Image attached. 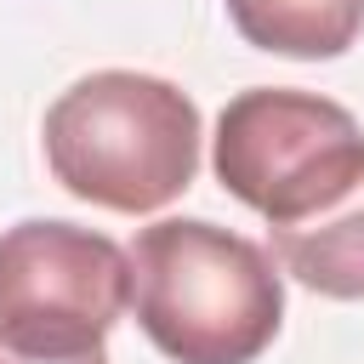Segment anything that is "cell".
<instances>
[{
	"label": "cell",
	"mask_w": 364,
	"mask_h": 364,
	"mask_svg": "<svg viewBox=\"0 0 364 364\" xmlns=\"http://www.w3.org/2000/svg\"><path fill=\"white\" fill-rule=\"evenodd\" d=\"M131 307L176 364H250L284 324V284L262 245L199 216H165L131 239Z\"/></svg>",
	"instance_id": "1"
},
{
	"label": "cell",
	"mask_w": 364,
	"mask_h": 364,
	"mask_svg": "<svg viewBox=\"0 0 364 364\" xmlns=\"http://www.w3.org/2000/svg\"><path fill=\"white\" fill-rule=\"evenodd\" d=\"M46 165L102 210H159L199 171V108L159 74H85L46 108Z\"/></svg>",
	"instance_id": "2"
},
{
	"label": "cell",
	"mask_w": 364,
	"mask_h": 364,
	"mask_svg": "<svg viewBox=\"0 0 364 364\" xmlns=\"http://www.w3.org/2000/svg\"><path fill=\"white\" fill-rule=\"evenodd\" d=\"M216 176L267 228H296L364 182V131L330 97L256 85L216 119Z\"/></svg>",
	"instance_id": "3"
},
{
	"label": "cell",
	"mask_w": 364,
	"mask_h": 364,
	"mask_svg": "<svg viewBox=\"0 0 364 364\" xmlns=\"http://www.w3.org/2000/svg\"><path fill=\"white\" fill-rule=\"evenodd\" d=\"M131 307V256L74 222H17L0 233V347L11 358L97 353Z\"/></svg>",
	"instance_id": "4"
},
{
	"label": "cell",
	"mask_w": 364,
	"mask_h": 364,
	"mask_svg": "<svg viewBox=\"0 0 364 364\" xmlns=\"http://www.w3.org/2000/svg\"><path fill=\"white\" fill-rule=\"evenodd\" d=\"M267 233H273L279 267L296 273L307 290H318L330 301L364 296V182L341 205H330L296 228H267Z\"/></svg>",
	"instance_id": "5"
},
{
	"label": "cell",
	"mask_w": 364,
	"mask_h": 364,
	"mask_svg": "<svg viewBox=\"0 0 364 364\" xmlns=\"http://www.w3.org/2000/svg\"><path fill=\"white\" fill-rule=\"evenodd\" d=\"M233 28L273 57H341L364 28V0H228Z\"/></svg>",
	"instance_id": "6"
},
{
	"label": "cell",
	"mask_w": 364,
	"mask_h": 364,
	"mask_svg": "<svg viewBox=\"0 0 364 364\" xmlns=\"http://www.w3.org/2000/svg\"><path fill=\"white\" fill-rule=\"evenodd\" d=\"M17 364H108V358L97 347V353H74V358H17Z\"/></svg>",
	"instance_id": "7"
}]
</instances>
